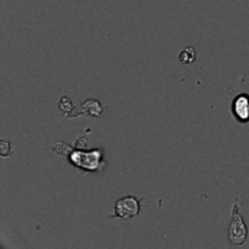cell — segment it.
I'll return each mask as SVG.
<instances>
[{
  "label": "cell",
  "instance_id": "obj_1",
  "mask_svg": "<svg viewBox=\"0 0 249 249\" xmlns=\"http://www.w3.org/2000/svg\"><path fill=\"white\" fill-rule=\"evenodd\" d=\"M248 236V231L247 226L242 220V216L239 213V204H238V198L233 203V209H232V216H231V226H229V241L233 245H242L247 241Z\"/></svg>",
  "mask_w": 249,
  "mask_h": 249
},
{
  "label": "cell",
  "instance_id": "obj_2",
  "mask_svg": "<svg viewBox=\"0 0 249 249\" xmlns=\"http://www.w3.org/2000/svg\"><path fill=\"white\" fill-rule=\"evenodd\" d=\"M140 213V200L134 197H124L115 204V214L112 217H121L124 220L133 219Z\"/></svg>",
  "mask_w": 249,
  "mask_h": 249
},
{
  "label": "cell",
  "instance_id": "obj_3",
  "mask_svg": "<svg viewBox=\"0 0 249 249\" xmlns=\"http://www.w3.org/2000/svg\"><path fill=\"white\" fill-rule=\"evenodd\" d=\"M235 114L242 120L248 121L249 120V98L248 96H239L235 101Z\"/></svg>",
  "mask_w": 249,
  "mask_h": 249
},
{
  "label": "cell",
  "instance_id": "obj_4",
  "mask_svg": "<svg viewBox=\"0 0 249 249\" xmlns=\"http://www.w3.org/2000/svg\"><path fill=\"white\" fill-rule=\"evenodd\" d=\"M194 60H196V50L193 47H188V48L181 51L179 63H182V64H193Z\"/></svg>",
  "mask_w": 249,
  "mask_h": 249
}]
</instances>
